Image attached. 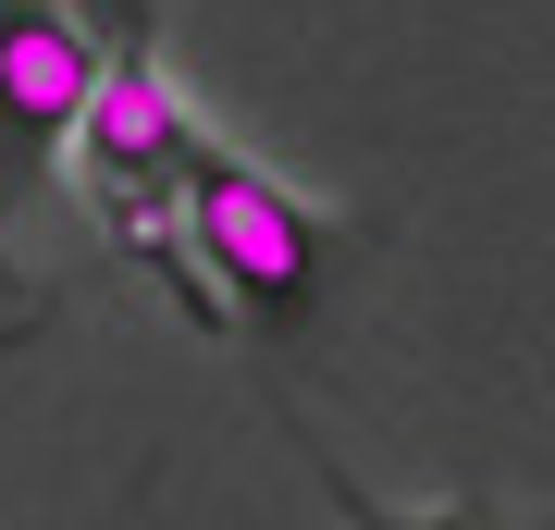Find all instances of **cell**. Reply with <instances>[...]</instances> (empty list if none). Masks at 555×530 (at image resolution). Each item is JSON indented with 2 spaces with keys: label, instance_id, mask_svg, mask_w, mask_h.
Here are the masks:
<instances>
[{
  "label": "cell",
  "instance_id": "cell-5",
  "mask_svg": "<svg viewBox=\"0 0 555 530\" xmlns=\"http://www.w3.org/2000/svg\"><path fill=\"white\" fill-rule=\"evenodd\" d=\"M0 296H25V284H13V272H0Z\"/></svg>",
  "mask_w": 555,
  "mask_h": 530
},
{
  "label": "cell",
  "instance_id": "cell-4",
  "mask_svg": "<svg viewBox=\"0 0 555 530\" xmlns=\"http://www.w3.org/2000/svg\"><path fill=\"white\" fill-rule=\"evenodd\" d=\"M309 469H321V493H334V518H346V530H494V518H469V506H383V493H358L321 444H309Z\"/></svg>",
  "mask_w": 555,
  "mask_h": 530
},
{
  "label": "cell",
  "instance_id": "cell-2",
  "mask_svg": "<svg viewBox=\"0 0 555 530\" xmlns=\"http://www.w3.org/2000/svg\"><path fill=\"white\" fill-rule=\"evenodd\" d=\"M185 148H198V124H185V99H173V75H160L149 50L100 62V87H87L75 137H62V160H75V185H87V210H100V235L137 247V259H160V272L185 284V309L222 321L210 296H198V272H185V247H173V173H185Z\"/></svg>",
  "mask_w": 555,
  "mask_h": 530
},
{
  "label": "cell",
  "instance_id": "cell-3",
  "mask_svg": "<svg viewBox=\"0 0 555 530\" xmlns=\"http://www.w3.org/2000/svg\"><path fill=\"white\" fill-rule=\"evenodd\" d=\"M87 87H100V38L75 25V0H0V222L62 173Z\"/></svg>",
  "mask_w": 555,
  "mask_h": 530
},
{
  "label": "cell",
  "instance_id": "cell-1",
  "mask_svg": "<svg viewBox=\"0 0 555 530\" xmlns=\"http://www.w3.org/2000/svg\"><path fill=\"white\" fill-rule=\"evenodd\" d=\"M173 235H185V272H210L247 321H309L321 309V272H334V222L309 210L284 173H259L235 148H185L173 173Z\"/></svg>",
  "mask_w": 555,
  "mask_h": 530
}]
</instances>
